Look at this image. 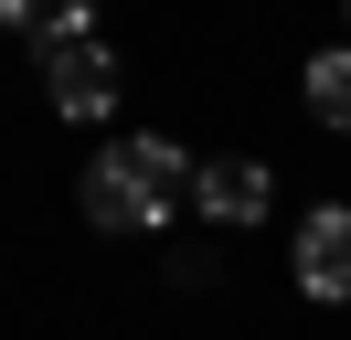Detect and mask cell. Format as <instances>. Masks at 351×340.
Here are the masks:
<instances>
[{
  "instance_id": "obj_1",
  "label": "cell",
  "mask_w": 351,
  "mask_h": 340,
  "mask_svg": "<svg viewBox=\"0 0 351 340\" xmlns=\"http://www.w3.org/2000/svg\"><path fill=\"white\" fill-rule=\"evenodd\" d=\"M192 191H202V160L181 138H117V149L86 160V191H75V202L107 234H149V223H171Z\"/></svg>"
},
{
  "instance_id": "obj_2",
  "label": "cell",
  "mask_w": 351,
  "mask_h": 340,
  "mask_svg": "<svg viewBox=\"0 0 351 340\" xmlns=\"http://www.w3.org/2000/svg\"><path fill=\"white\" fill-rule=\"evenodd\" d=\"M43 96L64 106L75 127L107 117V106H117V53H107L96 32H53V42H43Z\"/></svg>"
},
{
  "instance_id": "obj_3",
  "label": "cell",
  "mask_w": 351,
  "mask_h": 340,
  "mask_svg": "<svg viewBox=\"0 0 351 340\" xmlns=\"http://www.w3.org/2000/svg\"><path fill=\"white\" fill-rule=\"evenodd\" d=\"M298 287L319 298V308L351 298V202H319V212L298 223Z\"/></svg>"
},
{
  "instance_id": "obj_4",
  "label": "cell",
  "mask_w": 351,
  "mask_h": 340,
  "mask_svg": "<svg viewBox=\"0 0 351 340\" xmlns=\"http://www.w3.org/2000/svg\"><path fill=\"white\" fill-rule=\"evenodd\" d=\"M266 202H277V181L256 160H202V191H192L202 223H266Z\"/></svg>"
},
{
  "instance_id": "obj_5",
  "label": "cell",
  "mask_w": 351,
  "mask_h": 340,
  "mask_svg": "<svg viewBox=\"0 0 351 340\" xmlns=\"http://www.w3.org/2000/svg\"><path fill=\"white\" fill-rule=\"evenodd\" d=\"M308 106H319V127H341V138H351V42L308 53Z\"/></svg>"
},
{
  "instance_id": "obj_6",
  "label": "cell",
  "mask_w": 351,
  "mask_h": 340,
  "mask_svg": "<svg viewBox=\"0 0 351 340\" xmlns=\"http://www.w3.org/2000/svg\"><path fill=\"white\" fill-rule=\"evenodd\" d=\"M0 11H11V32L53 42V32H86V11H96V0H0Z\"/></svg>"
}]
</instances>
